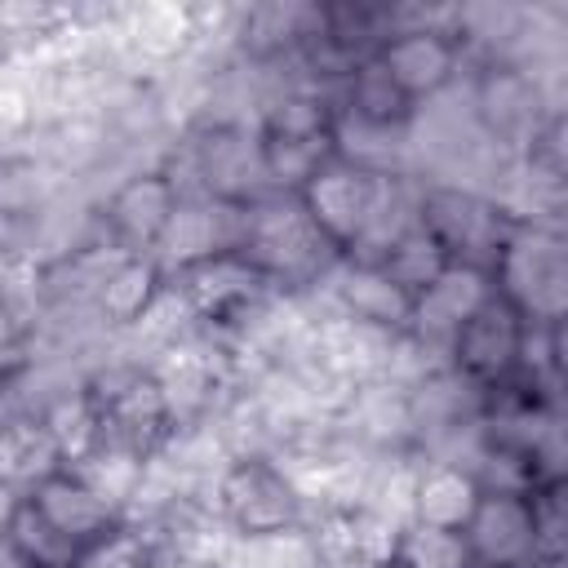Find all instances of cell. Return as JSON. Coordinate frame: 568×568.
<instances>
[{
	"label": "cell",
	"instance_id": "cell-1",
	"mask_svg": "<svg viewBox=\"0 0 568 568\" xmlns=\"http://www.w3.org/2000/svg\"><path fill=\"white\" fill-rule=\"evenodd\" d=\"M240 253L271 280L280 293H311L328 280V271L342 262L328 240L315 231L297 195L266 191L262 200L244 204V244Z\"/></svg>",
	"mask_w": 568,
	"mask_h": 568
},
{
	"label": "cell",
	"instance_id": "cell-2",
	"mask_svg": "<svg viewBox=\"0 0 568 568\" xmlns=\"http://www.w3.org/2000/svg\"><path fill=\"white\" fill-rule=\"evenodd\" d=\"M497 293L537 324L568 320V226L515 222L493 266Z\"/></svg>",
	"mask_w": 568,
	"mask_h": 568
},
{
	"label": "cell",
	"instance_id": "cell-3",
	"mask_svg": "<svg viewBox=\"0 0 568 568\" xmlns=\"http://www.w3.org/2000/svg\"><path fill=\"white\" fill-rule=\"evenodd\" d=\"M417 226L448 253V262H470L493 271L501 257V244L515 226L506 204L479 186L457 182H422Z\"/></svg>",
	"mask_w": 568,
	"mask_h": 568
},
{
	"label": "cell",
	"instance_id": "cell-4",
	"mask_svg": "<svg viewBox=\"0 0 568 568\" xmlns=\"http://www.w3.org/2000/svg\"><path fill=\"white\" fill-rule=\"evenodd\" d=\"M213 510L240 537H275L311 524V506L275 457H231L213 484Z\"/></svg>",
	"mask_w": 568,
	"mask_h": 568
},
{
	"label": "cell",
	"instance_id": "cell-5",
	"mask_svg": "<svg viewBox=\"0 0 568 568\" xmlns=\"http://www.w3.org/2000/svg\"><path fill=\"white\" fill-rule=\"evenodd\" d=\"M395 178V173H390ZM386 173H368L342 155H333L328 164L315 169V178L297 191L306 217L315 222V231L328 240V248L337 257H355L368 240V231L377 226V213L386 204Z\"/></svg>",
	"mask_w": 568,
	"mask_h": 568
},
{
	"label": "cell",
	"instance_id": "cell-6",
	"mask_svg": "<svg viewBox=\"0 0 568 568\" xmlns=\"http://www.w3.org/2000/svg\"><path fill=\"white\" fill-rule=\"evenodd\" d=\"M470 115L479 133L510 160L537 155L546 142V129L555 120L550 102L541 98L537 80L515 62H484V71L470 84Z\"/></svg>",
	"mask_w": 568,
	"mask_h": 568
},
{
	"label": "cell",
	"instance_id": "cell-7",
	"mask_svg": "<svg viewBox=\"0 0 568 568\" xmlns=\"http://www.w3.org/2000/svg\"><path fill=\"white\" fill-rule=\"evenodd\" d=\"M173 288L186 297L191 315H195V328L204 333H217V337H235L280 288H271V280L240 253H213L178 275H169Z\"/></svg>",
	"mask_w": 568,
	"mask_h": 568
},
{
	"label": "cell",
	"instance_id": "cell-8",
	"mask_svg": "<svg viewBox=\"0 0 568 568\" xmlns=\"http://www.w3.org/2000/svg\"><path fill=\"white\" fill-rule=\"evenodd\" d=\"M528 320L497 293L488 306H479L448 346V368L475 386L479 395H493L510 382H519V355H524Z\"/></svg>",
	"mask_w": 568,
	"mask_h": 568
},
{
	"label": "cell",
	"instance_id": "cell-9",
	"mask_svg": "<svg viewBox=\"0 0 568 568\" xmlns=\"http://www.w3.org/2000/svg\"><path fill=\"white\" fill-rule=\"evenodd\" d=\"M182 195L173 186V178L155 164V169H133L129 178H120L102 200H98V222L102 235L124 248V253H155L173 213H178Z\"/></svg>",
	"mask_w": 568,
	"mask_h": 568
},
{
	"label": "cell",
	"instance_id": "cell-10",
	"mask_svg": "<svg viewBox=\"0 0 568 568\" xmlns=\"http://www.w3.org/2000/svg\"><path fill=\"white\" fill-rule=\"evenodd\" d=\"M475 568H541V519L532 493H484L466 524Z\"/></svg>",
	"mask_w": 568,
	"mask_h": 568
},
{
	"label": "cell",
	"instance_id": "cell-11",
	"mask_svg": "<svg viewBox=\"0 0 568 568\" xmlns=\"http://www.w3.org/2000/svg\"><path fill=\"white\" fill-rule=\"evenodd\" d=\"M493 297H497L493 271L470 266V262H448L444 275H439L426 293H417L408 337H413L417 346H426L435 359L448 364V346H453L457 328H462L479 306H488Z\"/></svg>",
	"mask_w": 568,
	"mask_h": 568
},
{
	"label": "cell",
	"instance_id": "cell-12",
	"mask_svg": "<svg viewBox=\"0 0 568 568\" xmlns=\"http://www.w3.org/2000/svg\"><path fill=\"white\" fill-rule=\"evenodd\" d=\"M328 302L368 324V328H382V333H408L413 324V293L404 284L390 280V271L382 262H364V257H342L333 271H328Z\"/></svg>",
	"mask_w": 568,
	"mask_h": 568
},
{
	"label": "cell",
	"instance_id": "cell-13",
	"mask_svg": "<svg viewBox=\"0 0 568 568\" xmlns=\"http://www.w3.org/2000/svg\"><path fill=\"white\" fill-rule=\"evenodd\" d=\"M27 497H31V506L53 524V532H62L75 550L89 546V541H98V537L111 532L115 524H124L120 506L106 501L75 466L53 470V475L40 479L36 488H27Z\"/></svg>",
	"mask_w": 568,
	"mask_h": 568
},
{
	"label": "cell",
	"instance_id": "cell-14",
	"mask_svg": "<svg viewBox=\"0 0 568 568\" xmlns=\"http://www.w3.org/2000/svg\"><path fill=\"white\" fill-rule=\"evenodd\" d=\"M169 288V271L151 257V253H124L106 275L102 284L93 288V315L106 324V328H120L129 333L133 324H142V315L160 302V293Z\"/></svg>",
	"mask_w": 568,
	"mask_h": 568
},
{
	"label": "cell",
	"instance_id": "cell-15",
	"mask_svg": "<svg viewBox=\"0 0 568 568\" xmlns=\"http://www.w3.org/2000/svg\"><path fill=\"white\" fill-rule=\"evenodd\" d=\"M484 484L470 466L444 462V457H422L417 462V484H413V519L435 524V528H457L466 532L470 515L479 510Z\"/></svg>",
	"mask_w": 568,
	"mask_h": 568
},
{
	"label": "cell",
	"instance_id": "cell-16",
	"mask_svg": "<svg viewBox=\"0 0 568 568\" xmlns=\"http://www.w3.org/2000/svg\"><path fill=\"white\" fill-rule=\"evenodd\" d=\"M40 422L44 430L53 435L58 453L67 466H84L102 444H106V430H102V413L98 404L89 399L84 386L67 390V395H53L44 408H40Z\"/></svg>",
	"mask_w": 568,
	"mask_h": 568
},
{
	"label": "cell",
	"instance_id": "cell-17",
	"mask_svg": "<svg viewBox=\"0 0 568 568\" xmlns=\"http://www.w3.org/2000/svg\"><path fill=\"white\" fill-rule=\"evenodd\" d=\"M62 466H67V462H62L53 435L44 430L40 413L13 417V422L4 426V475H9V484H13L18 493L36 488L40 479H49V475L62 470Z\"/></svg>",
	"mask_w": 568,
	"mask_h": 568
},
{
	"label": "cell",
	"instance_id": "cell-18",
	"mask_svg": "<svg viewBox=\"0 0 568 568\" xmlns=\"http://www.w3.org/2000/svg\"><path fill=\"white\" fill-rule=\"evenodd\" d=\"M395 568H475V555H470L466 532L408 519L399 532Z\"/></svg>",
	"mask_w": 568,
	"mask_h": 568
},
{
	"label": "cell",
	"instance_id": "cell-19",
	"mask_svg": "<svg viewBox=\"0 0 568 568\" xmlns=\"http://www.w3.org/2000/svg\"><path fill=\"white\" fill-rule=\"evenodd\" d=\"M386 271H390V280L395 284H404L413 297L417 293H426L439 275H444V266H448V253L422 231V226H413V231H404L382 257H377Z\"/></svg>",
	"mask_w": 568,
	"mask_h": 568
}]
</instances>
